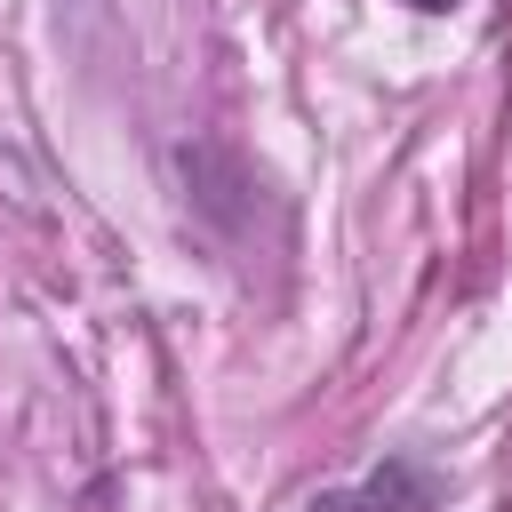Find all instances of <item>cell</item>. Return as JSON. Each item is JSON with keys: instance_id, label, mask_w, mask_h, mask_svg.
I'll return each instance as SVG.
<instances>
[{"instance_id": "6da1fadb", "label": "cell", "mask_w": 512, "mask_h": 512, "mask_svg": "<svg viewBox=\"0 0 512 512\" xmlns=\"http://www.w3.org/2000/svg\"><path fill=\"white\" fill-rule=\"evenodd\" d=\"M432 504H440V472L416 464V456H384V464H368L360 480L320 488L304 512H432Z\"/></svg>"}, {"instance_id": "7a4b0ae2", "label": "cell", "mask_w": 512, "mask_h": 512, "mask_svg": "<svg viewBox=\"0 0 512 512\" xmlns=\"http://www.w3.org/2000/svg\"><path fill=\"white\" fill-rule=\"evenodd\" d=\"M408 8H424V16H440V8H456V0H408Z\"/></svg>"}]
</instances>
